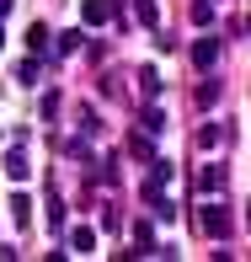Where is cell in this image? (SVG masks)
I'll list each match as a JSON object with an SVG mask.
<instances>
[{
  "mask_svg": "<svg viewBox=\"0 0 251 262\" xmlns=\"http://www.w3.org/2000/svg\"><path fill=\"white\" fill-rule=\"evenodd\" d=\"M198 235H214V241H224V235H230V214H224L219 204H203V209H198Z\"/></svg>",
  "mask_w": 251,
  "mask_h": 262,
  "instance_id": "obj_1",
  "label": "cell"
},
{
  "mask_svg": "<svg viewBox=\"0 0 251 262\" xmlns=\"http://www.w3.org/2000/svg\"><path fill=\"white\" fill-rule=\"evenodd\" d=\"M118 11H123V0H80V21H91V27L112 21Z\"/></svg>",
  "mask_w": 251,
  "mask_h": 262,
  "instance_id": "obj_2",
  "label": "cell"
},
{
  "mask_svg": "<svg viewBox=\"0 0 251 262\" xmlns=\"http://www.w3.org/2000/svg\"><path fill=\"white\" fill-rule=\"evenodd\" d=\"M0 166H6V177H11V182H27V177H32V161H27V150H6V161H0Z\"/></svg>",
  "mask_w": 251,
  "mask_h": 262,
  "instance_id": "obj_3",
  "label": "cell"
},
{
  "mask_svg": "<svg viewBox=\"0 0 251 262\" xmlns=\"http://www.w3.org/2000/svg\"><path fill=\"white\" fill-rule=\"evenodd\" d=\"M193 64L209 75V70L219 64V43H214V38H198V43H193Z\"/></svg>",
  "mask_w": 251,
  "mask_h": 262,
  "instance_id": "obj_4",
  "label": "cell"
},
{
  "mask_svg": "<svg viewBox=\"0 0 251 262\" xmlns=\"http://www.w3.org/2000/svg\"><path fill=\"white\" fill-rule=\"evenodd\" d=\"M91 246H97V230H91V225H75V230H70V252H75V257H86Z\"/></svg>",
  "mask_w": 251,
  "mask_h": 262,
  "instance_id": "obj_5",
  "label": "cell"
},
{
  "mask_svg": "<svg viewBox=\"0 0 251 262\" xmlns=\"http://www.w3.org/2000/svg\"><path fill=\"white\" fill-rule=\"evenodd\" d=\"M49 38H54V32L43 27V21H32V27H27V49H32V59H43V54H49Z\"/></svg>",
  "mask_w": 251,
  "mask_h": 262,
  "instance_id": "obj_6",
  "label": "cell"
},
{
  "mask_svg": "<svg viewBox=\"0 0 251 262\" xmlns=\"http://www.w3.org/2000/svg\"><path fill=\"white\" fill-rule=\"evenodd\" d=\"M6 209H11V220H16L21 230L32 225V198H27V193H11V204H6Z\"/></svg>",
  "mask_w": 251,
  "mask_h": 262,
  "instance_id": "obj_7",
  "label": "cell"
},
{
  "mask_svg": "<svg viewBox=\"0 0 251 262\" xmlns=\"http://www.w3.org/2000/svg\"><path fill=\"white\" fill-rule=\"evenodd\" d=\"M219 187H224V171L219 166H203L198 171V193H219Z\"/></svg>",
  "mask_w": 251,
  "mask_h": 262,
  "instance_id": "obj_8",
  "label": "cell"
},
{
  "mask_svg": "<svg viewBox=\"0 0 251 262\" xmlns=\"http://www.w3.org/2000/svg\"><path fill=\"white\" fill-rule=\"evenodd\" d=\"M139 91H145V97H150V102H155V97H161V70H150V64H145V70H139Z\"/></svg>",
  "mask_w": 251,
  "mask_h": 262,
  "instance_id": "obj_9",
  "label": "cell"
},
{
  "mask_svg": "<svg viewBox=\"0 0 251 262\" xmlns=\"http://www.w3.org/2000/svg\"><path fill=\"white\" fill-rule=\"evenodd\" d=\"M134 16L145 21V27H161V6H155V0H134Z\"/></svg>",
  "mask_w": 251,
  "mask_h": 262,
  "instance_id": "obj_10",
  "label": "cell"
},
{
  "mask_svg": "<svg viewBox=\"0 0 251 262\" xmlns=\"http://www.w3.org/2000/svg\"><path fill=\"white\" fill-rule=\"evenodd\" d=\"M161 128H166V113L161 107H145V134H161Z\"/></svg>",
  "mask_w": 251,
  "mask_h": 262,
  "instance_id": "obj_11",
  "label": "cell"
},
{
  "mask_svg": "<svg viewBox=\"0 0 251 262\" xmlns=\"http://www.w3.org/2000/svg\"><path fill=\"white\" fill-rule=\"evenodd\" d=\"M193 21H198V27H209V21H214V6H209V0H193Z\"/></svg>",
  "mask_w": 251,
  "mask_h": 262,
  "instance_id": "obj_12",
  "label": "cell"
},
{
  "mask_svg": "<svg viewBox=\"0 0 251 262\" xmlns=\"http://www.w3.org/2000/svg\"><path fill=\"white\" fill-rule=\"evenodd\" d=\"M214 102H219V86H214V80H203V86H198V107H214Z\"/></svg>",
  "mask_w": 251,
  "mask_h": 262,
  "instance_id": "obj_13",
  "label": "cell"
},
{
  "mask_svg": "<svg viewBox=\"0 0 251 262\" xmlns=\"http://www.w3.org/2000/svg\"><path fill=\"white\" fill-rule=\"evenodd\" d=\"M128 150H134V156H139V161H150V156H155V150H150V139H145V134H134V139H128Z\"/></svg>",
  "mask_w": 251,
  "mask_h": 262,
  "instance_id": "obj_14",
  "label": "cell"
},
{
  "mask_svg": "<svg viewBox=\"0 0 251 262\" xmlns=\"http://www.w3.org/2000/svg\"><path fill=\"white\" fill-rule=\"evenodd\" d=\"M198 145H203V150H209V145H219V128H214V123H203V128H198Z\"/></svg>",
  "mask_w": 251,
  "mask_h": 262,
  "instance_id": "obj_15",
  "label": "cell"
},
{
  "mask_svg": "<svg viewBox=\"0 0 251 262\" xmlns=\"http://www.w3.org/2000/svg\"><path fill=\"white\" fill-rule=\"evenodd\" d=\"M75 49H80V27H75V32H64V38H59V54H75Z\"/></svg>",
  "mask_w": 251,
  "mask_h": 262,
  "instance_id": "obj_16",
  "label": "cell"
},
{
  "mask_svg": "<svg viewBox=\"0 0 251 262\" xmlns=\"http://www.w3.org/2000/svg\"><path fill=\"white\" fill-rule=\"evenodd\" d=\"M6 11H11V0H0V16H6Z\"/></svg>",
  "mask_w": 251,
  "mask_h": 262,
  "instance_id": "obj_17",
  "label": "cell"
},
{
  "mask_svg": "<svg viewBox=\"0 0 251 262\" xmlns=\"http://www.w3.org/2000/svg\"><path fill=\"white\" fill-rule=\"evenodd\" d=\"M0 43H6V32H0Z\"/></svg>",
  "mask_w": 251,
  "mask_h": 262,
  "instance_id": "obj_18",
  "label": "cell"
}]
</instances>
